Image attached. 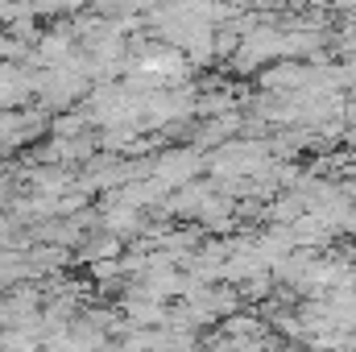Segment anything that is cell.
Wrapping results in <instances>:
<instances>
[{
  "mask_svg": "<svg viewBox=\"0 0 356 352\" xmlns=\"http://www.w3.org/2000/svg\"><path fill=\"white\" fill-rule=\"evenodd\" d=\"M249 4H253V8H257V13H269V8H277V4H282V0H249Z\"/></svg>",
  "mask_w": 356,
  "mask_h": 352,
  "instance_id": "cell-2",
  "label": "cell"
},
{
  "mask_svg": "<svg viewBox=\"0 0 356 352\" xmlns=\"http://www.w3.org/2000/svg\"><path fill=\"white\" fill-rule=\"evenodd\" d=\"M203 170V158L195 150H182V154H166L154 170V182L162 186H191V178Z\"/></svg>",
  "mask_w": 356,
  "mask_h": 352,
  "instance_id": "cell-1",
  "label": "cell"
}]
</instances>
